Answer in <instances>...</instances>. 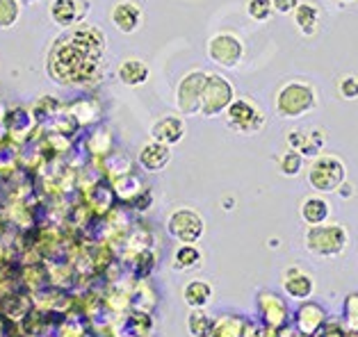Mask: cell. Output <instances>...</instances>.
I'll return each mask as SVG.
<instances>
[{
	"instance_id": "6da1fadb",
	"label": "cell",
	"mask_w": 358,
	"mask_h": 337,
	"mask_svg": "<svg viewBox=\"0 0 358 337\" xmlns=\"http://www.w3.org/2000/svg\"><path fill=\"white\" fill-rule=\"evenodd\" d=\"M106 53V37L94 25H78L66 39H59L48 55V75L59 84L83 82L92 75L101 55Z\"/></svg>"
},
{
	"instance_id": "7a4b0ae2",
	"label": "cell",
	"mask_w": 358,
	"mask_h": 337,
	"mask_svg": "<svg viewBox=\"0 0 358 337\" xmlns=\"http://www.w3.org/2000/svg\"><path fill=\"white\" fill-rule=\"evenodd\" d=\"M303 246L315 257H340L349 246V232L343 223L327 221L322 226H308L303 232Z\"/></svg>"
},
{
	"instance_id": "3957f363",
	"label": "cell",
	"mask_w": 358,
	"mask_h": 337,
	"mask_svg": "<svg viewBox=\"0 0 358 337\" xmlns=\"http://www.w3.org/2000/svg\"><path fill=\"white\" fill-rule=\"evenodd\" d=\"M317 107V93L306 82H285L276 91L274 110L281 119H301Z\"/></svg>"
},
{
	"instance_id": "277c9868",
	"label": "cell",
	"mask_w": 358,
	"mask_h": 337,
	"mask_svg": "<svg viewBox=\"0 0 358 337\" xmlns=\"http://www.w3.org/2000/svg\"><path fill=\"white\" fill-rule=\"evenodd\" d=\"M345 178H347V169L338 155L320 153L308 167V185L313 187V192H317L322 196L338 192L343 187Z\"/></svg>"
},
{
	"instance_id": "5b68a950",
	"label": "cell",
	"mask_w": 358,
	"mask_h": 337,
	"mask_svg": "<svg viewBox=\"0 0 358 337\" xmlns=\"http://www.w3.org/2000/svg\"><path fill=\"white\" fill-rule=\"evenodd\" d=\"M164 228H167V235L176 239L178 244H199L206 235V219L192 207H176L167 217Z\"/></svg>"
},
{
	"instance_id": "8992f818",
	"label": "cell",
	"mask_w": 358,
	"mask_h": 337,
	"mask_svg": "<svg viewBox=\"0 0 358 337\" xmlns=\"http://www.w3.org/2000/svg\"><path fill=\"white\" fill-rule=\"evenodd\" d=\"M235 98L233 84L226 80L220 73H208L206 84H203V93H201V112L206 119L224 114L226 107L231 105Z\"/></svg>"
},
{
	"instance_id": "52a82bcc",
	"label": "cell",
	"mask_w": 358,
	"mask_h": 337,
	"mask_svg": "<svg viewBox=\"0 0 358 337\" xmlns=\"http://www.w3.org/2000/svg\"><path fill=\"white\" fill-rule=\"evenodd\" d=\"M224 117H226V126L242 135L258 133V130H263V126H265L263 110L251 98H233L231 105L226 107Z\"/></svg>"
},
{
	"instance_id": "ba28073f",
	"label": "cell",
	"mask_w": 358,
	"mask_h": 337,
	"mask_svg": "<svg viewBox=\"0 0 358 337\" xmlns=\"http://www.w3.org/2000/svg\"><path fill=\"white\" fill-rule=\"evenodd\" d=\"M206 71H189L180 77L178 87H176V107L180 114L192 117L201 112V93H203V84H206Z\"/></svg>"
},
{
	"instance_id": "9c48e42d",
	"label": "cell",
	"mask_w": 358,
	"mask_h": 337,
	"mask_svg": "<svg viewBox=\"0 0 358 337\" xmlns=\"http://www.w3.org/2000/svg\"><path fill=\"white\" fill-rule=\"evenodd\" d=\"M256 308H258L260 319H263V324L269 326V328H274V331H281V328L290 324V319H292L287 301L281 297V294H276L272 290L258 292Z\"/></svg>"
},
{
	"instance_id": "30bf717a",
	"label": "cell",
	"mask_w": 358,
	"mask_h": 337,
	"mask_svg": "<svg viewBox=\"0 0 358 337\" xmlns=\"http://www.w3.org/2000/svg\"><path fill=\"white\" fill-rule=\"evenodd\" d=\"M242 55H244L242 41L231 32H220L208 41V57L220 66L226 68L238 66L242 62Z\"/></svg>"
},
{
	"instance_id": "8fae6325",
	"label": "cell",
	"mask_w": 358,
	"mask_h": 337,
	"mask_svg": "<svg viewBox=\"0 0 358 337\" xmlns=\"http://www.w3.org/2000/svg\"><path fill=\"white\" fill-rule=\"evenodd\" d=\"M281 287H283V294L290 301H310L313 294H315V276H313L308 269H303V267H287L281 274Z\"/></svg>"
},
{
	"instance_id": "7c38bea8",
	"label": "cell",
	"mask_w": 358,
	"mask_h": 337,
	"mask_svg": "<svg viewBox=\"0 0 358 337\" xmlns=\"http://www.w3.org/2000/svg\"><path fill=\"white\" fill-rule=\"evenodd\" d=\"M90 14V0H53L50 5V19L59 28H76Z\"/></svg>"
},
{
	"instance_id": "4fadbf2b",
	"label": "cell",
	"mask_w": 358,
	"mask_h": 337,
	"mask_svg": "<svg viewBox=\"0 0 358 337\" xmlns=\"http://www.w3.org/2000/svg\"><path fill=\"white\" fill-rule=\"evenodd\" d=\"M327 324V308L317 301H301L294 310V326L306 337H313Z\"/></svg>"
},
{
	"instance_id": "5bb4252c",
	"label": "cell",
	"mask_w": 358,
	"mask_h": 337,
	"mask_svg": "<svg viewBox=\"0 0 358 337\" xmlns=\"http://www.w3.org/2000/svg\"><path fill=\"white\" fill-rule=\"evenodd\" d=\"M185 133H187V126L178 114H167L151 126V140L169 146V149L185 140Z\"/></svg>"
},
{
	"instance_id": "9a60e30c",
	"label": "cell",
	"mask_w": 358,
	"mask_h": 337,
	"mask_svg": "<svg viewBox=\"0 0 358 337\" xmlns=\"http://www.w3.org/2000/svg\"><path fill=\"white\" fill-rule=\"evenodd\" d=\"M110 19H112V25L124 32V34H133L139 30V25L144 21V14H142V7L133 0H121L115 7H112L110 12Z\"/></svg>"
},
{
	"instance_id": "2e32d148",
	"label": "cell",
	"mask_w": 358,
	"mask_h": 337,
	"mask_svg": "<svg viewBox=\"0 0 358 337\" xmlns=\"http://www.w3.org/2000/svg\"><path fill=\"white\" fill-rule=\"evenodd\" d=\"M331 212H334V207L322 194L306 196L299 205V214L306 226H322V223L331 221Z\"/></svg>"
},
{
	"instance_id": "e0dca14e",
	"label": "cell",
	"mask_w": 358,
	"mask_h": 337,
	"mask_svg": "<svg viewBox=\"0 0 358 337\" xmlns=\"http://www.w3.org/2000/svg\"><path fill=\"white\" fill-rule=\"evenodd\" d=\"M171 160V149L164 144H158V142H146L142 149H139V155H137V162L142 164L144 171H151V174H155V171H162L164 167L169 164Z\"/></svg>"
},
{
	"instance_id": "ac0fdd59",
	"label": "cell",
	"mask_w": 358,
	"mask_h": 337,
	"mask_svg": "<svg viewBox=\"0 0 358 337\" xmlns=\"http://www.w3.org/2000/svg\"><path fill=\"white\" fill-rule=\"evenodd\" d=\"M213 297H215L213 285L203 278H192L182 287V301H185V306L189 310H206L213 304Z\"/></svg>"
},
{
	"instance_id": "d6986e66",
	"label": "cell",
	"mask_w": 358,
	"mask_h": 337,
	"mask_svg": "<svg viewBox=\"0 0 358 337\" xmlns=\"http://www.w3.org/2000/svg\"><path fill=\"white\" fill-rule=\"evenodd\" d=\"M148 75H151V68L146 66V62L142 59H124L119 66H117V77L121 84H126V87H142V84L148 80Z\"/></svg>"
},
{
	"instance_id": "ffe728a7",
	"label": "cell",
	"mask_w": 358,
	"mask_h": 337,
	"mask_svg": "<svg viewBox=\"0 0 358 337\" xmlns=\"http://www.w3.org/2000/svg\"><path fill=\"white\" fill-rule=\"evenodd\" d=\"M203 262V250L199 244H178L171 255V269L173 271H192L199 269Z\"/></svg>"
},
{
	"instance_id": "44dd1931",
	"label": "cell",
	"mask_w": 358,
	"mask_h": 337,
	"mask_svg": "<svg viewBox=\"0 0 358 337\" xmlns=\"http://www.w3.org/2000/svg\"><path fill=\"white\" fill-rule=\"evenodd\" d=\"M208 337H244V322L242 317L235 315H222L215 319L213 331Z\"/></svg>"
},
{
	"instance_id": "7402d4cb",
	"label": "cell",
	"mask_w": 358,
	"mask_h": 337,
	"mask_svg": "<svg viewBox=\"0 0 358 337\" xmlns=\"http://www.w3.org/2000/svg\"><path fill=\"white\" fill-rule=\"evenodd\" d=\"M215 317H210L206 310H189L187 315V333L192 337H208L213 331Z\"/></svg>"
},
{
	"instance_id": "603a6c76",
	"label": "cell",
	"mask_w": 358,
	"mask_h": 337,
	"mask_svg": "<svg viewBox=\"0 0 358 337\" xmlns=\"http://www.w3.org/2000/svg\"><path fill=\"white\" fill-rule=\"evenodd\" d=\"M115 192L121 201L133 203L135 198L142 194V183H139V178L135 174H124L115 180Z\"/></svg>"
},
{
	"instance_id": "cb8c5ba5",
	"label": "cell",
	"mask_w": 358,
	"mask_h": 337,
	"mask_svg": "<svg viewBox=\"0 0 358 337\" xmlns=\"http://www.w3.org/2000/svg\"><path fill=\"white\" fill-rule=\"evenodd\" d=\"M317 19H320V12L315 5H296L294 7V21L296 25L301 28L303 34H313L317 28Z\"/></svg>"
},
{
	"instance_id": "d4e9b609",
	"label": "cell",
	"mask_w": 358,
	"mask_h": 337,
	"mask_svg": "<svg viewBox=\"0 0 358 337\" xmlns=\"http://www.w3.org/2000/svg\"><path fill=\"white\" fill-rule=\"evenodd\" d=\"M278 169H281V174L285 178H296L299 176V171L303 169V155H299L292 149H287L281 158H278Z\"/></svg>"
},
{
	"instance_id": "484cf974",
	"label": "cell",
	"mask_w": 358,
	"mask_h": 337,
	"mask_svg": "<svg viewBox=\"0 0 358 337\" xmlns=\"http://www.w3.org/2000/svg\"><path fill=\"white\" fill-rule=\"evenodd\" d=\"M21 19V0H0V30H10Z\"/></svg>"
},
{
	"instance_id": "4316f807",
	"label": "cell",
	"mask_w": 358,
	"mask_h": 337,
	"mask_svg": "<svg viewBox=\"0 0 358 337\" xmlns=\"http://www.w3.org/2000/svg\"><path fill=\"white\" fill-rule=\"evenodd\" d=\"M71 114L78 123H94L96 119H99V107L94 105L92 100H80L71 105Z\"/></svg>"
},
{
	"instance_id": "83f0119b",
	"label": "cell",
	"mask_w": 358,
	"mask_h": 337,
	"mask_svg": "<svg viewBox=\"0 0 358 337\" xmlns=\"http://www.w3.org/2000/svg\"><path fill=\"white\" fill-rule=\"evenodd\" d=\"M247 12L253 21H267L269 16H272V0H249V5H247Z\"/></svg>"
},
{
	"instance_id": "f1b7e54d",
	"label": "cell",
	"mask_w": 358,
	"mask_h": 337,
	"mask_svg": "<svg viewBox=\"0 0 358 337\" xmlns=\"http://www.w3.org/2000/svg\"><path fill=\"white\" fill-rule=\"evenodd\" d=\"M338 93L345 100H354L358 98V77L356 75H345L343 80L338 82Z\"/></svg>"
},
{
	"instance_id": "f546056e",
	"label": "cell",
	"mask_w": 358,
	"mask_h": 337,
	"mask_svg": "<svg viewBox=\"0 0 358 337\" xmlns=\"http://www.w3.org/2000/svg\"><path fill=\"white\" fill-rule=\"evenodd\" d=\"M345 317H347V322L349 319H356L358 322V292L349 294L345 299Z\"/></svg>"
},
{
	"instance_id": "4dcf8cb0",
	"label": "cell",
	"mask_w": 358,
	"mask_h": 337,
	"mask_svg": "<svg viewBox=\"0 0 358 337\" xmlns=\"http://www.w3.org/2000/svg\"><path fill=\"white\" fill-rule=\"evenodd\" d=\"M296 7V0H272V10L278 14H290Z\"/></svg>"
},
{
	"instance_id": "1f68e13d",
	"label": "cell",
	"mask_w": 358,
	"mask_h": 337,
	"mask_svg": "<svg viewBox=\"0 0 358 337\" xmlns=\"http://www.w3.org/2000/svg\"><path fill=\"white\" fill-rule=\"evenodd\" d=\"M23 3H39V0H23Z\"/></svg>"
}]
</instances>
